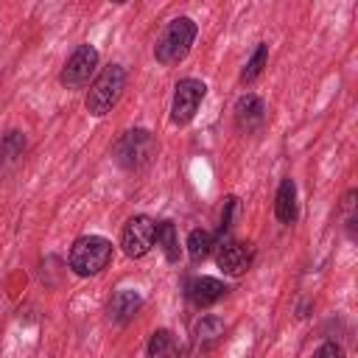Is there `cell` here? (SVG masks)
<instances>
[{
  "label": "cell",
  "mask_w": 358,
  "mask_h": 358,
  "mask_svg": "<svg viewBox=\"0 0 358 358\" xmlns=\"http://www.w3.org/2000/svg\"><path fill=\"white\" fill-rule=\"evenodd\" d=\"M274 215L280 224H294L299 215V204H296V182L291 176H285L277 187L274 196Z\"/></svg>",
  "instance_id": "7c38bea8"
},
{
  "label": "cell",
  "mask_w": 358,
  "mask_h": 358,
  "mask_svg": "<svg viewBox=\"0 0 358 358\" xmlns=\"http://www.w3.org/2000/svg\"><path fill=\"white\" fill-rule=\"evenodd\" d=\"M355 199H358V190L355 187H350L347 193H344V199H341V218H344V229H347V238H352L355 241Z\"/></svg>",
  "instance_id": "d6986e66"
},
{
  "label": "cell",
  "mask_w": 358,
  "mask_h": 358,
  "mask_svg": "<svg viewBox=\"0 0 358 358\" xmlns=\"http://www.w3.org/2000/svg\"><path fill=\"white\" fill-rule=\"evenodd\" d=\"M227 291H229L227 282H221L218 277H207V274L190 277L187 285H185V294H187V299H190L196 308H210V305H215L218 299L227 296Z\"/></svg>",
  "instance_id": "30bf717a"
},
{
  "label": "cell",
  "mask_w": 358,
  "mask_h": 358,
  "mask_svg": "<svg viewBox=\"0 0 358 358\" xmlns=\"http://www.w3.org/2000/svg\"><path fill=\"white\" fill-rule=\"evenodd\" d=\"M95 67H98V50H95L90 42H84V45H78V48L70 53V59L64 62V67H62V73H59V84L67 87V90H81L84 84H90Z\"/></svg>",
  "instance_id": "8992f818"
},
{
  "label": "cell",
  "mask_w": 358,
  "mask_h": 358,
  "mask_svg": "<svg viewBox=\"0 0 358 358\" xmlns=\"http://www.w3.org/2000/svg\"><path fill=\"white\" fill-rule=\"evenodd\" d=\"M22 154H25V134L17 131V129L14 131H6L0 137V173L6 168H11Z\"/></svg>",
  "instance_id": "9a60e30c"
},
{
  "label": "cell",
  "mask_w": 358,
  "mask_h": 358,
  "mask_svg": "<svg viewBox=\"0 0 358 358\" xmlns=\"http://www.w3.org/2000/svg\"><path fill=\"white\" fill-rule=\"evenodd\" d=\"M157 157V140L148 129H129L112 145V159L123 171H143Z\"/></svg>",
  "instance_id": "277c9868"
},
{
  "label": "cell",
  "mask_w": 358,
  "mask_h": 358,
  "mask_svg": "<svg viewBox=\"0 0 358 358\" xmlns=\"http://www.w3.org/2000/svg\"><path fill=\"white\" fill-rule=\"evenodd\" d=\"M196 34H199V28H196V22L190 17H173L162 28V34H159V39L154 45V59L159 64H165V67L179 64L182 59H187L193 42H196Z\"/></svg>",
  "instance_id": "3957f363"
},
{
  "label": "cell",
  "mask_w": 358,
  "mask_h": 358,
  "mask_svg": "<svg viewBox=\"0 0 358 358\" xmlns=\"http://www.w3.org/2000/svg\"><path fill=\"white\" fill-rule=\"evenodd\" d=\"M235 213H238V199H235V196H227L224 210H221V229H218L221 241L229 235V229H232V224H235Z\"/></svg>",
  "instance_id": "ffe728a7"
},
{
  "label": "cell",
  "mask_w": 358,
  "mask_h": 358,
  "mask_svg": "<svg viewBox=\"0 0 358 358\" xmlns=\"http://www.w3.org/2000/svg\"><path fill=\"white\" fill-rule=\"evenodd\" d=\"M204 95H207V84L201 78H179L173 87V101H171V123L187 126L196 117Z\"/></svg>",
  "instance_id": "5b68a950"
},
{
  "label": "cell",
  "mask_w": 358,
  "mask_h": 358,
  "mask_svg": "<svg viewBox=\"0 0 358 358\" xmlns=\"http://www.w3.org/2000/svg\"><path fill=\"white\" fill-rule=\"evenodd\" d=\"M140 308H143L140 291H134V288H120V291L112 294V299H109V305H106V313H109V319H112L115 324H126L129 319L137 316Z\"/></svg>",
  "instance_id": "8fae6325"
},
{
  "label": "cell",
  "mask_w": 358,
  "mask_h": 358,
  "mask_svg": "<svg viewBox=\"0 0 358 358\" xmlns=\"http://www.w3.org/2000/svg\"><path fill=\"white\" fill-rule=\"evenodd\" d=\"M232 117H235V129L241 134H252V131L263 129V123H266V103H263V98L255 95V92L241 95L235 101V106H232Z\"/></svg>",
  "instance_id": "9c48e42d"
},
{
  "label": "cell",
  "mask_w": 358,
  "mask_h": 358,
  "mask_svg": "<svg viewBox=\"0 0 358 358\" xmlns=\"http://www.w3.org/2000/svg\"><path fill=\"white\" fill-rule=\"evenodd\" d=\"M123 90H126V70L112 62V64L101 67V73L92 78L90 90H87V98H84V109L92 117H103L115 109Z\"/></svg>",
  "instance_id": "6da1fadb"
},
{
  "label": "cell",
  "mask_w": 358,
  "mask_h": 358,
  "mask_svg": "<svg viewBox=\"0 0 358 358\" xmlns=\"http://www.w3.org/2000/svg\"><path fill=\"white\" fill-rule=\"evenodd\" d=\"M148 358H173L176 355V336L168 327H157L145 344Z\"/></svg>",
  "instance_id": "2e32d148"
},
{
  "label": "cell",
  "mask_w": 358,
  "mask_h": 358,
  "mask_svg": "<svg viewBox=\"0 0 358 358\" xmlns=\"http://www.w3.org/2000/svg\"><path fill=\"white\" fill-rule=\"evenodd\" d=\"M224 330H227V324H224L221 316H201V319L193 324V338H196V344H199L201 350H207V347H213V344L221 341Z\"/></svg>",
  "instance_id": "4fadbf2b"
},
{
  "label": "cell",
  "mask_w": 358,
  "mask_h": 358,
  "mask_svg": "<svg viewBox=\"0 0 358 358\" xmlns=\"http://www.w3.org/2000/svg\"><path fill=\"white\" fill-rule=\"evenodd\" d=\"M112 263V241L103 235H81L73 241L67 266L78 277H95Z\"/></svg>",
  "instance_id": "7a4b0ae2"
},
{
  "label": "cell",
  "mask_w": 358,
  "mask_h": 358,
  "mask_svg": "<svg viewBox=\"0 0 358 358\" xmlns=\"http://www.w3.org/2000/svg\"><path fill=\"white\" fill-rule=\"evenodd\" d=\"M154 243L162 249L168 263H179V232L173 227V221H159L157 232H154Z\"/></svg>",
  "instance_id": "5bb4252c"
},
{
  "label": "cell",
  "mask_w": 358,
  "mask_h": 358,
  "mask_svg": "<svg viewBox=\"0 0 358 358\" xmlns=\"http://www.w3.org/2000/svg\"><path fill=\"white\" fill-rule=\"evenodd\" d=\"M266 62H268V45L260 42V45L255 48L252 59L246 62V67L241 70V84H252V81H257L260 73H263V67H266Z\"/></svg>",
  "instance_id": "ac0fdd59"
},
{
  "label": "cell",
  "mask_w": 358,
  "mask_h": 358,
  "mask_svg": "<svg viewBox=\"0 0 358 358\" xmlns=\"http://www.w3.org/2000/svg\"><path fill=\"white\" fill-rule=\"evenodd\" d=\"M313 358H344V347L336 341H324L322 347H316Z\"/></svg>",
  "instance_id": "44dd1931"
},
{
  "label": "cell",
  "mask_w": 358,
  "mask_h": 358,
  "mask_svg": "<svg viewBox=\"0 0 358 358\" xmlns=\"http://www.w3.org/2000/svg\"><path fill=\"white\" fill-rule=\"evenodd\" d=\"M154 232H157V221L151 215H131L126 224H123V232H120V246L126 252V257H145L154 246Z\"/></svg>",
  "instance_id": "52a82bcc"
},
{
  "label": "cell",
  "mask_w": 358,
  "mask_h": 358,
  "mask_svg": "<svg viewBox=\"0 0 358 358\" xmlns=\"http://www.w3.org/2000/svg\"><path fill=\"white\" fill-rule=\"evenodd\" d=\"M215 249H218V252H215V263H218V268H221L224 274H229V277H241V274L249 271L252 257H255V252H252L249 243L224 238V241L215 243Z\"/></svg>",
  "instance_id": "ba28073f"
},
{
  "label": "cell",
  "mask_w": 358,
  "mask_h": 358,
  "mask_svg": "<svg viewBox=\"0 0 358 358\" xmlns=\"http://www.w3.org/2000/svg\"><path fill=\"white\" fill-rule=\"evenodd\" d=\"M213 246H215L213 232H207V229H190V235H187V257H190V263H196V266L204 263L210 257Z\"/></svg>",
  "instance_id": "e0dca14e"
}]
</instances>
